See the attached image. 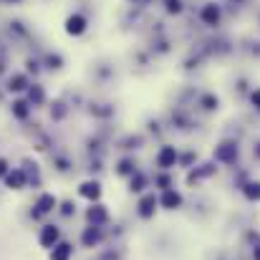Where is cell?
<instances>
[{"instance_id":"obj_1","label":"cell","mask_w":260,"mask_h":260,"mask_svg":"<svg viewBox=\"0 0 260 260\" xmlns=\"http://www.w3.org/2000/svg\"><path fill=\"white\" fill-rule=\"evenodd\" d=\"M215 159H217V162H225V164H232V162L237 159V144L222 142V144L215 149Z\"/></svg>"},{"instance_id":"obj_2","label":"cell","mask_w":260,"mask_h":260,"mask_svg":"<svg viewBox=\"0 0 260 260\" xmlns=\"http://www.w3.org/2000/svg\"><path fill=\"white\" fill-rule=\"evenodd\" d=\"M177 159H179V154H177V149H174V147H162V149H159V154H157V164H159L162 169L174 167V164H177Z\"/></svg>"},{"instance_id":"obj_3","label":"cell","mask_w":260,"mask_h":260,"mask_svg":"<svg viewBox=\"0 0 260 260\" xmlns=\"http://www.w3.org/2000/svg\"><path fill=\"white\" fill-rule=\"evenodd\" d=\"M58 237H61V232H58V227L56 225H46L43 230H41V235H38V242H41V247H53L56 242H58Z\"/></svg>"},{"instance_id":"obj_4","label":"cell","mask_w":260,"mask_h":260,"mask_svg":"<svg viewBox=\"0 0 260 260\" xmlns=\"http://www.w3.org/2000/svg\"><path fill=\"white\" fill-rule=\"evenodd\" d=\"M3 179H6V187H8V189H23L26 182H28V177H26L23 169H11Z\"/></svg>"},{"instance_id":"obj_5","label":"cell","mask_w":260,"mask_h":260,"mask_svg":"<svg viewBox=\"0 0 260 260\" xmlns=\"http://www.w3.org/2000/svg\"><path fill=\"white\" fill-rule=\"evenodd\" d=\"M79 194H81L84 200H89V202H96V200L101 197V184H99L96 179H89V182H84V184L79 187Z\"/></svg>"},{"instance_id":"obj_6","label":"cell","mask_w":260,"mask_h":260,"mask_svg":"<svg viewBox=\"0 0 260 260\" xmlns=\"http://www.w3.org/2000/svg\"><path fill=\"white\" fill-rule=\"evenodd\" d=\"M56 205H58V200H56L51 192H43V194L38 197V202H36V217H38V215H46V212H51V210H56Z\"/></svg>"},{"instance_id":"obj_7","label":"cell","mask_w":260,"mask_h":260,"mask_svg":"<svg viewBox=\"0 0 260 260\" xmlns=\"http://www.w3.org/2000/svg\"><path fill=\"white\" fill-rule=\"evenodd\" d=\"M157 205H159V200H157L154 194H144V197L139 200V217H144V220H149V217L154 215V210H157Z\"/></svg>"},{"instance_id":"obj_8","label":"cell","mask_w":260,"mask_h":260,"mask_svg":"<svg viewBox=\"0 0 260 260\" xmlns=\"http://www.w3.org/2000/svg\"><path fill=\"white\" fill-rule=\"evenodd\" d=\"M74 255V245L71 242H56L51 247V260H71Z\"/></svg>"},{"instance_id":"obj_9","label":"cell","mask_w":260,"mask_h":260,"mask_svg":"<svg viewBox=\"0 0 260 260\" xmlns=\"http://www.w3.org/2000/svg\"><path fill=\"white\" fill-rule=\"evenodd\" d=\"M84 31H86V18L84 16H71L66 21V33L69 36H81Z\"/></svg>"},{"instance_id":"obj_10","label":"cell","mask_w":260,"mask_h":260,"mask_svg":"<svg viewBox=\"0 0 260 260\" xmlns=\"http://www.w3.org/2000/svg\"><path fill=\"white\" fill-rule=\"evenodd\" d=\"M159 205L167 207V210H177V207L182 205V194L174 192V189H164V194L159 197Z\"/></svg>"},{"instance_id":"obj_11","label":"cell","mask_w":260,"mask_h":260,"mask_svg":"<svg viewBox=\"0 0 260 260\" xmlns=\"http://www.w3.org/2000/svg\"><path fill=\"white\" fill-rule=\"evenodd\" d=\"M86 217H89V222H91V225H96V227H99V225H104V222L109 220V212H106V207H104V205H94V207L86 212Z\"/></svg>"},{"instance_id":"obj_12","label":"cell","mask_w":260,"mask_h":260,"mask_svg":"<svg viewBox=\"0 0 260 260\" xmlns=\"http://www.w3.org/2000/svg\"><path fill=\"white\" fill-rule=\"evenodd\" d=\"M81 242H84L86 247L99 245V242H101V227H96V225L86 227V230H84V235H81Z\"/></svg>"},{"instance_id":"obj_13","label":"cell","mask_w":260,"mask_h":260,"mask_svg":"<svg viewBox=\"0 0 260 260\" xmlns=\"http://www.w3.org/2000/svg\"><path fill=\"white\" fill-rule=\"evenodd\" d=\"M202 21H205L207 26H215V23L220 21V8H217V6H205V8H202Z\"/></svg>"},{"instance_id":"obj_14","label":"cell","mask_w":260,"mask_h":260,"mask_svg":"<svg viewBox=\"0 0 260 260\" xmlns=\"http://www.w3.org/2000/svg\"><path fill=\"white\" fill-rule=\"evenodd\" d=\"M210 174H215V164H202L200 169H194V172L189 174V182H197V179L210 177Z\"/></svg>"},{"instance_id":"obj_15","label":"cell","mask_w":260,"mask_h":260,"mask_svg":"<svg viewBox=\"0 0 260 260\" xmlns=\"http://www.w3.org/2000/svg\"><path fill=\"white\" fill-rule=\"evenodd\" d=\"M28 111H31V109H28V101H16V104H13V116H16V119H26Z\"/></svg>"},{"instance_id":"obj_16","label":"cell","mask_w":260,"mask_h":260,"mask_svg":"<svg viewBox=\"0 0 260 260\" xmlns=\"http://www.w3.org/2000/svg\"><path fill=\"white\" fill-rule=\"evenodd\" d=\"M245 197H247V200H260V182L245 184Z\"/></svg>"},{"instance_id":"obj_17","label":"cell","mask_w":260,"mask_h":260,"mask_svg":"<svg viewBox=\"0 0 260 260\" xmlns=\"http://www.w3.org/2000/svg\"><path fill=\"white\" fill-rule=\"evenodd\" d=\"M28 99H31V104H43L46 94H43V89H41V86H33V89H31V94H28Z\"/></svg>"},{"instance_id":"obj_18","label":"cell","mask_w":260,"mask_h":260,"mask_svg":"<svg viewBox=\"0 0 260 260\" xmlns=\"http://www.w3.org/2000/svg\"><path fill=\"white\" fill-rule=\"evenodd\" d=\"M8 89L11 91H23L26 89V76H13L11 84H8Z\"/></svg>"},{"instance_id":"obj_19","label":"cell","mask_w":260,"mask_h":260,"mask_svg":"<svg viewBox=\"0 0 260 260\" xmlns=\"http://www.w3.org/2000/svg\"><path fill=\"white\" fill-rule=\"evenodd\" d=\"M139 189H144V177L139 172H134V177H132V192H139Z\"/></svg>"},{"instance_id":"obj_20","label":"cell","mask_w":260,"mask_h":260,"mask_svg":"<svg viewBox=\"0 0 260 260\" xmlns=\"http://www.w3.org/2000/svg\"><path fill=\"white\" fill-rule=\"evenodd\" d=\"M167 11H169V13H179V11H182V3H179V0H167Z\"/></svg>"},{"instance_id":"obj_21","label":"cell","mask_w":260,"mask_h":260,"mask_svg":"<svg viewBox=\"0 0 260 260\" xmlns=\"http://www.w3.org/2000/svg\"><path fill=\"white\" fill-rule=\"evenodd\" d=\"M202 104H205V109H217V99L215 96H205Z\"/></svg>"},{"instance_id":"obj_22","label":"cell","mask_w":260,"mask_h":260,"mask_svg":"<svg viewBox=\"0 0 260 260\" xmlns=\"http://www.w3.org/2000/svg\"><path fill=\"white\" fill-rule=\"evenodd\" d=\"M132 172H134L132 162H121V164H119V174H132Z\"/></svg>"},{"instance_id":"obj_23","label":"cell","mask_w":260,"mask_h":260,"mask_svg":"<svg viewBox=\"0 0 260 260\" xmlns=\"http://www.w3.org/2000/svg\"><path fill=\"white\" fill-rule=\"evenodd\" d=\"M8 172H11V167H8V159H3V157H0V179H3Z\"/></svg>"},{"instance_id":"obj_24","label":"cell","mask_w":260,"mask_h":260,"mask_svg":"<svg viewBox=\"0 0 260 260\" xmlns=\"http://www.w3.org/2000/svg\"><path fill=\"white\" fill-rule=\"evenodd\" d=\"M157 184H159V187H164V189H169V177H167V174H162V177L157 179Z\"/></svg>"},{"instance_id":"obj_25","label":"cell","mask_w":260,"mask_h":260,"mask_svg":"<svg viewBox=\"0 0 260 260\" xmlns=\"http://www.w3.org/2000/svg\"><path fill=\"white\" fill-rule=\"evenodd\" d=\"M61 212H63V215H71V212H74V205H71V202H63V205H61Z\"/></svg>"},{"instance_id":"obj_26","label":"cell","mask_w":260,"mask_h":260,"mask_svg":"<svg viewBox=\"0 0 260 260\" xmlns=\"http://www.w3.org/2000/svg\"><path fill=\"white\" fill-rule=\"evenodd\" d=\"M252 104L260 109V89H257V91H252Z\"/></svg>"},{"instance_id":"obj_27","label":"cell","mask_w":260,"mask_h":260,"mask_svg":"<svg viewBox=\"0 0 260 260\" xmlns=\"http://www.w3.org/2000/svg\"><path fill=\"white\" fill-rule=\"evenodd\" d=\"M192 159H194V157H192V154H184V157H182V164H189V162H192Z\"/></svg>"},{"instance_id":"obj_28","label":"cell","mask_w":260,"mask_h":260,"mask_svg":"<svg viewBox=\"0 0 260 260\" xmlns=\"http://www.w3.org/2000/svg\"><path fill=\"white\" fill-rule=\"evenodd\" d=\"M252 257H255V260H260V245H257V247L252 250Z\"/></svg>"},{"instance_id":"obj_29","label":"cell","mask_w":260,"mask_h":260,"mask_svg":"<svg viewBox=\"0 0 260 260\" xmlns=\"http://www.w3.org/2000/svg\"><path fill=\"white\" fill-rule=\"evenodd\" d=\"M255 154H257V157H260V144H257V149H255Z\"/></svg>"}]
</instances>
